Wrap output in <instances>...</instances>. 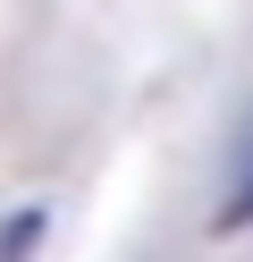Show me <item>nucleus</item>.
I'll list each match as a JSON object with an SVG mask.
<instances>
[{
  "instance_id": "nucleus-1",
  "label": "nucleus",
  "mask_w": 253,
  "mask_h": 262,
  "mask_svg": "<svg viewBox=\"0 0 253 262\" xmlns=\"http://www.w3.org/2000/svg\"><path fill=\"white\" fill-rule=\"evenodd\" d=\"M42 237H51V211H42V203H17L9 220H0V262H34Z\"/></svg>"
},
{
  "instance_id": "nucleus-2",
  "label": "nucleus",
  "mask_w": 253,
  "mask_h": 262,
  "mask_svg": "<svg viewBox=\"0 0 253 262\" xmlns=\"http://www.w3.org/2000/svg\"><path fill=\"white\" fill-rule=\"evenodd\" d=\"M219 228H253V178L228 194V203H219Z\"/></svg>"
}]
</instances>
